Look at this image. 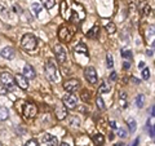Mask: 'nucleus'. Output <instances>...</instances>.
I'll use <instances>...</instances> for the list:
<instances>
[{
    "label": "nucleus",
    "mask_w": 155,
    "mask_h": 146,
    "mask_svg": "<svg viewBox=\"0 0 155 146\" xmlns=\"http://www.w3.org/2000/svg\"><path fill=\"white\" fill-rule=\"evenodd\" d=\"M45 74H47L48 80H51L53 83H56V81L60 80V71H58L54 61L48 60L45 62Z\"/></svg>",
    "instance_id": "obj_1"
},
{
    "label": "nucleus",
    "mask_w": 155,
    "mask_h": 146,
    "mask_svg": "<svg viewBox=\"0 0 155 146\" xmlns=\"http://www.w3.org/2000/svg\"><path fill=\"white\" fill-rule=\"evenodd\" d=\"M21 45H22L23 49L32 52V51H35V48L38 47V40L32 34H26L21 40Z\"/></svg>",
    "instance_id": "obj_2"
},
{
    "label": "nucleus",
    "mask_w": 155,
    "mask_h": 146,
    "mask_svg": "<svg viewBox=\"0 0 155 146\" xmlns=\"http://www.w3.org/2000/svg\"><path fill=\"white\" fill-rule=\"evenodd\" d=\"M0 81L3 83V85L8 89H12L14 85V78L9 74L8 71H3L0 72Z\"/></svg>",
    "instance_id": "obj_3"
},
{
    "label": "nucleus",
    "mask_w": 155,
    "mask_h": 146,
    "mask_svg": "<svg viewBox=\"0 0 155 146\" xmlns=\"http://www.w3.org/2000/svg\"><path fill=\"white\" fill-rule=\"evenodd\" d=\"M62 102H64V106L67 109H75L76 108V105H78V98H76V96L74 95H71V93H66L64 96V98H62Z\"/></svg>",
    "instance_id": "obj_4"
},
{
    "label": "nucleus",
    "mask_w": 155,
    "mask_h": 146,
    "mask_svg": "<svg viewBox=\"0 0 155 146\" xmlns=\"http://www.w3.org/2000/svg\"><path fill=\"white\" fill-rule=\"evenodd\" d=\"M38 114V106L35 104H31V102H27L23 108V116L27 119H31L34 116H36Z\"/></svg>",
    "instance_id": "obj_5"
},
{
    "label": "nucleus",
    "mask_w": 155,
    "mask_h": 146,
    "mask_svg": "<svg viewBox=\"0 0 155 146\" xmlns=\"http://www.w3.org/2000/svg\"><path fill=\"white\" fill-rule=\"evenodd\" d=\"M54 53H56L57 61L60 62V64H65L66 60H67V52L65 49V47L61 45V44H56L54 45Z\"/></svg>",
    "instance_id": "obj_6"
},
{
    "label": "nucleus",
    "mask_w": 155,
    "mask_h": 146,
    "mask_svg": "<svg viewBox=\"0 0 155 146\" xmlns=\"http://www.w3.org/2000/svg\"><path fill=\"white\" fill-rule=\"evenodd\" d=\"M84 76L91 84H96L97 83V72H96L94 67H92V66L87 67V69L84 70Z\"/></svg>",
    "instance_id": "obj_7"
},
{
    "label": "nucleus",
    "mask_w": 155,
    "mask_h": 146,
    "mask_svg": "<svg viewBox=\"0 0 155 146\" xmlns=\"http://www.w3.org/2000/svg\"><path fill=\"white\" fill-rule=\"evenodd\" d=\"M80 87V81L78 79H70L64 83V88L67 91V92H74L76 91L78 88Z\"/></svg>",
    "instance_id": "obj_8"
},
{
    "label": "nucleus",
    "mask_w": 155,
    "mask_h": 146,
    "mask_svg": "<svg viewBox=\"0 0 155 146\" xmlns=\"http://www.w3.org/2000/svg\"><path fill=\"white\" fill-rule=\"evenodd\" d=\"M14 80H16L17 85L21 89H27L28 88V81H27V78L22 74H17L16 78H14Z\"/></svg>",
    "instance_id": "obj_9"
},
{
    "label": "nucleus",
    "mask_w": 155,
    "mask_h": 146,
    "mask_svg": "<svg viewBox=\"0 0 155 146\" xmlns=\"http://www.w3.org/2000/svg\"><path fill=\"white\" fill-rule=\"evenodd\" d=\"M43 145H45V146H57L58 145V140H57V137H54V136L47 133V134H44V137H43Z\"/></svg>",
    "instance_id": "obj_10"
},
{
    "label": "nucleus",
    "mask_w": 155,
    "mask_h": 146,
    "mask_svg": "<svg viewBox=\"0 0 155 146\" xmlns=\"http://www.w3.org/2000/svg\"><path fill=\"white\" fill-rule=\"evenodd\" d=\"M0 56L3 58H5V60H12V58L16 56V51H14L12 47H5L0 52Z\"/></svg>",
    "instance_id": "obj_11"
},
{
    "label": "nucleus",
    "mask_w": 155,
    "mask_h": 146,
    "mask_svg": "<svg viewBox=\"0 0 155 146\" xmlns=\"http://www.w3.org/2000/svg\"><path fill=\"white\" fill-rule=\"evenodd\" d=\"M23 75H25L27 79H34L36 74H35V70H34V67L31 65L26 64L25 67H23Z\"/></svg>",
    "instance_id": "obj_12"
},
{
    "label": "nucleus",
    "mask_w": 155,
    "mask_h": 146,
    "mask_svg": "<svg viewBox=\"0 0 155 146\" xmlns=\"http://www.w3.org/2000/svg\"><path fill=\"white\" fill-rule=\"evenodd\" d=\"M66 115H67L66 109L65 108H61V105H57L56 106V116H57V119L58 120H62V119L66 118Z\"/></svg>",
    "instance_id": "obj_13"
},
{
    "label": "nucleus",
    "mask_w": 155,
    "mask_h": 146,
    "mask_svg": "<svg viewBox=\"0 0 155 146\" xmlns=\"http://www.w3.org/2000/svg\"><path fill=\"white\" fill-rule=\"evenodd\" d=\"M75 53L78 55H84L85 57H88V49H87V47H85V44H83V43H80V44H78L76 47H75Z\"/></svg>",
    "instance_id": "obj_14"
},
{
    "label": "nucleus",
    "mask_w": 155,
    "mask_h": 146,
    "mask_svg": "<svg viewBox=\"0 0 155 146\" xmlns=\"http://www.w3.org/2000/svg\"><path fill=\"white\" fill-rule=\"evenodd\" d=\"M92 140H93V142L97 145V146H102L104 142H105V137H104V134H101V133H96L92 136Z\"/></svg>",
    "instance_id": "obj_15"
},
{
    "label": "nucleus",
    "mask_w": 155,
    "mask_h": 146,
    "mask_svg": "<svg viewBox=\"0 0 155 146\" xmlns=\"http://www.w3.org/2000/svg\"><path fill=\"white\" fill-rule=\"evenodd\" d=\"M98 31H100V27L98 26H93L91 28V30L88 31V34H87V35H88V38L89 39H96L97 36H98Z\"/></svg>",
    "instance_id": "obj_16"
},
{
    "label": "nucleus",
    "mask_w": 155,
    "mask_h": 146,
    "mask_svg": "<svg viewBox=\"0 0 155 146\" xmlns=\"http://www.w3.org/2000/svg\"><path fill=\"white\" fill-rule=\"evenodd\" d=\"M67 34H69V28L67 27H61V30H60V32H58V36H60V39L61 40H69V36H67Z\"/></svg>",
    "instance_id": "obj_17"
},
{
    "label": "nucleus",
    "mask_w": 155,
    "mask_h": 146,
    "mask_svg": "<svg viewBox=\"0 0 155 146\" xmlns=\"http://www.w3.org/2000/svg\"><path fill=\"white\" fill-rule=\"evenodd\" d=\"M119 104L123 109L127 108V93L125 92H120L119 93Z\"/></svg>",
    "instance_id": "obj_18"
},
{
    "label": "nucleus",
    "mask_w": 155,
    "mask_h": 146,
    "mask_svg": "<svg viewBox=\"0 0 155 146\" xmlns=\"http://www.w3.org/2000/svg\"><path fill=\"white\" fill-rule=\"evenodd\" d=\"M98 91H100V93H109V92H110V85H109V83H106V81L101 83Z\"/></svg>",
    "instance_id": "obj_19"
},
{
    "label": "nucleus",
    "mask_w": 155,
    "mask_h": 146,
    "mask_svg": "<svg viewBox=\"0 0 155 146\" xmlns=\"http://www.w3.org/2000/svg\"><path fill=\"white\" fill-rule=\"evenodd\" d=\"M9 116V110L7 108H0V120H5Z\"/></svg>",
    "instance_id": "obj_20"
},
{
    "label": "nucleus",
    "mask_w": 155,
    "mask_h": 146,
    "mask_svg": "<svg viewBox=\"0 0 155 146\" xmlns=\"http://www.w3.org/2000/svg\"><path fill=\"white\" fill-rule=\"evenodd\" d=\"M41 3H43V5H44V8H47V9H52L56 5V0H41Z\"/></svg>",
    "instance_id": "obj_21"
},
{
    "label": "nucleus",
    "mask_w": 155,
    "mask_h": 146,
    "mask_svg": "<svg viewBox=\"0 0 155 146\" xmlns=\"http://www.w3.org/2000/svg\"><path fill=\"white\" fill-rule=\"evenodd\" d=\"M66 11H67V3L64 0V2L61 3V14H62V17H64L65 19L67 18V13H66Z\"/></svg>",
    "instance_id": "obj_22"
},
{
    "label": "nucleus",
    "mask_w": 155,
    "mask_h": 146,
    "mask_svg": "<svg viewBox=\"0 0 155 146\" xmlns=\"http://www.w3.org/2000/svg\"><path fill=\"white\" fill-rule=\"evenodd\" d=\"M143 101H145V97L142 95H138L137 97H136V106H137V108H142Z\"/></svg>",
    "instance_id": "obj_23"
},
{
    "label": "nucleus",
    "mask_w": 155,
    "mask_h": 146,
    "mask_svg": "<svg viewBox=\"0 0 155 146\" xmlns=\"http://www.w3.org/2000/svg\"><path fill=\"white\" fill-rule=\"evenodd\" d=\"M31 8H32V12H34V14H38L41 12V5L39 3H32V5H31Z\"/></svg>",
    "instance_id": "obj_24"
},
{
    "label": "nucleus",
    "mask_w": 155,
    "mask_h": 146,
    "mask_svg": "<svg viewBox=\"0 0 155 146\" xmlns=\"http://www.w3.org/2000/svg\"><path fill=\"white\" fill-rule=\"evenodd\" d=\"M106 31H107L109 34H114L116 31V26L114 25L113 22H109L107 25H106Z\"/></svg>",
    "instance_id": "obj_25"
},
{
    "label": "nucleus",
    "mask_w": 155,
    "mask_h": 146,
    "mask_svg": "<svg viewBox=\"0 0 155 146\" xmlns=\"http://www.w3.org/2000/svg\"><path fill=\"white\" fill-rule=\"evenodd\" d=\"M127 123H128V127H129V132H134L136 128H137V125H136V121L133 119H128Z\"/></svg>",
    "instance_id": "obj_26"
},
{
    "label": "nucleus",
    "mask_w": 155,
    "mask_h": 146,
    "mask_svg": "<svg viewBox=\"0 0 155 146\" xmlns=\"http://www.w3.org/2000/svg\"><path fill=\"white\" fill-rule=\"evenodd\" d=\"M142 79L143 80L150 79V69H147V67H145V69L142 70Z\"/></svg>",
    "instance_id": "obj_27"
},
{
    "label": "nucleus",
    "mask_w": 155,
    "mask_h": 146,
    "mask_svg": "<svg viewBox=\"0 0 155 146\" xmlns=\"http://www.w3.org/2000/svg\"><path fill=\"white\" fill-rule=\"evenodd\" d=\"M96 104H97V108H98L100 110H104V109H105V104H104V100L101 98V97H97V101H96Z\"/></svg>",
    "instance_id": "obj_28"
},
{
    "label": "nucleus",
    "mask_w": 155,
    "mask_h": 146,
    "mask_svg": "<svg viewBox=\"0 0 155 146\" xmlns=\"http://www.w3.org/2000/svg\"><path fill=\"white\" fill-rule=\"evenodd\" d=\"M106 61H107V67H113L114 66V61H113V56L110 55V53H107V55H106Z\"/></svg>",
    "instance_id": "obj_29"
},
{
    "label": "nucleus",
    "mask_w": 155,
    "mask_h": 146,
    "mask_svg": "<svg viewBox=\"0 0 155 146\" xmlns=\"http://www.w3.org/2000/svg\"><path fill=\"white\" fill-rule=\"evenodd\" d=\"M122 56L124 57V58H132V53H130V51H128V49H123L122 51Z\"/></svg>",
    "instance_id": "obj_30"
},
{
    "label": "nucleus",
    "mask_w": 155,
    "mask_h": 146,
    "mask_svg": "<svg viewBox=\"0 0 155 146\" xmlns=\"http://www.w3.org/2000/svg\"><path fill=\"white\" fill-rule=\"evenodd\" d=\"M118 136L119 137H122V138H124L125 136H127V132H125L123 128H118Z\"/></svg>",
    "instance_id": "obj_31"
},
{
    "label": "nucleus",
    "mask_w": 155,
    "mask_h": 146,
    "mask_svg": "<svg viewBox=\"0 0 155 146\" xmlns=\"http://www.w3.org/2000/svg\"><path fill=\"white\" fill-rule=\"evenodd\" d=\"M81 98H83V101L84 102H87V101H89V93L87 91H84L83 93H81Z\"/></svg>",
    "instance_id": "obj_32"
},
{
    "label": "nucleus",
    "mask_w": 155,
    "mask_h": 146,
    "mask_svg": "<svg viewBox=\"0 0 155 146\" xmlns=\"http://www.w3.org/2000/svg\"><path fill=\"white\" fill-rule=\"evenodd\" d=\"M25 146H39V144L36 140H30V141H27Z\"/></svg>",
    "instance_id": "obj_33"
},
{
    "label": "nucleus",
    "mask_w": 155,
    "mask_h": 146,
    "mask_svg": "<svg viewBox=\"0 0 155 146\" xmlns=\"http://www.w3.org/2000/svg\"><path fill=\"white\" fill-rule=\"evenodd\" d=\"M150 13H151V7H150V5H145L143 14H145V16H147V14H150Z\"/></svg>",
    "instance_id": "obj_34"
},
{
    "label": "nucleus",
    "mask_w": 155,
    "mask_h": 146,
    "mask_svg": "<svg viewBox=\"0 0 155 146\" xmlns=\"http://www.w3.org/2000/svg\"><path fill=\"white\" fill-rule=\"evenodd\" d=\"M71 124L72 125H79L80 124V120L76 118V116H74V118H71Z\"/></svg>",
    "instance_id": "obj_35"
},
{
    "label": "nucleus",
    "mask_w": 155,
    "mask_h": 146,
    "mask_svg": "<svg viewBox=\"0 0 155 146\" xmlns=\"http://www.w3.org/2000/svg\"><path fill=\"white\" fill-rule=\"evenodd\" d=\"M147 129H149V134H150V137L154 138V127H153V125H149Z\"/></svg>",
    "instance_id": "obj_36"
},
{
    "label": "nucleus",
    "mask_w": 155,
    "mask_h": 146,
    "mask_svg": "<svg viewBox=\"0 0 155 146\" xmlns=\"http://www.w3.org/2000/svg\"><path fill=\"white\" fill-rule=\"evenodd\" d=\"M138 144H140V138H136V140L133 141V142L130 144V146H137Z\"/></svg>",
    "instance_id": "obj_37"
},
{
    "label": "nucleus",
    "mask_w": 155,
    "mask_h": 146,
    "mask_svg": "<svg viewBox=\"0 0 155 146\" xmlns=\"http://www.w3.org/2000/svg\"><path fill=\"white\" fill-rule=\"evenodd\" d=\"M129 67H130V62H128V61H125V62H124V69H125V70H128V69H129Z\"/></svg>",
    "instance_id": "obj_38"
},
{
    "label": "nucleus",
    "mask_w": 155,
    "mask_h": 146,
    "mask_svg": "<svg viewBox=\"0 0 155 146\" xmlns=\"http://www.w3.org/2000/svg\"><path fill=\"white\" fill-rule=\"evenodd\" d=\"M110 79H111V80H115V79H116V72H111Z\"/></svg>",
    "instance_id": "obj_39"
},
{
    "label": "nucleus",
    "mask_w": 155,
    "mask_h": 146,
    "mask_svg": "<svg viewBox=\"0 0 155 146\" xmlns=\"http://www.w3.org/2000/svg\"><path fill=\"white\" fill-rule=\"evenodd\" d=\"M5 11H7L5 8H4L3 5H0V13H2V14H4V13H5Z\"/></svg>",
    "instance_id": "obj_40"
},
{
    "label": "nucleus",
    "mask_w": 155,
    "mask_h": 146,
    "mask_svg": "<svg viewBox=\"0 0 155 146\" xmlns=\"http://www.w3.org/2000/svg\"><path fill=\"white\" fill-rule=\"evenodd\" d=\"M110 127L114 128V129L116 128V123H115V121H110Z\"/></svg>",
    "instance_id": "obj_41"
},
{
    "label": "nucleus",
    "mask_w": 155,
    "mask_h": 146,
    "mask_svg": "<svg viewBox=\"0 0 155 146\" xmlns=\"http://www.w3.org/2000/svg\"><path fill=\"white\" fill-rule=\"evenodd\" d=\"M138 67H140V69H143V67H145V64H143V62H140V64H138Z\"/></svg>",
    "instance_id": "obj_42"
},
{
    "label": "nucleus",
    "mask_w": 155,
    "mask_h": 146,
    "mask_svg": "<svg viewBox=\"0 0 155 146\" xmlns=\"http://www.w3.org/2000/svg\"><path fill=\"white\" fill-rule=\"evenodd\" d=\"M60 146H70V145H69V144H67V142H62V144H61Z\"/></svg>",
    "instance_id": "obj_43"
},
{
    "label": "nucleus",
    "mask_w": 155,
    "mask_h": 146,
    "mask_svg": "<svg viewBox=\"0 0 155 146\" xmlns=\"http://www.w3.org/2000/svg\"><path fill=\"white\" fill-rule=\"evenodd\" d=\"M147 56H153V51H147Z\"/></svg>",
    "instance_id": "obj_44"
},
{
    "label": "nucleus",
    "mask_w": 155,
    "mask_h": 146,
    "mask_svg": "<svg viewBox=\"0 0 155 146\" xmlns=\"http://www.w3.org/2000/svg\"><path fill=\"white\" fill-rule=\"evenodd\" d=\"M116 146H123V144H118V145H116Z\"/></svg>",
    "instance_id": "obj_45"
}]
</instances>
